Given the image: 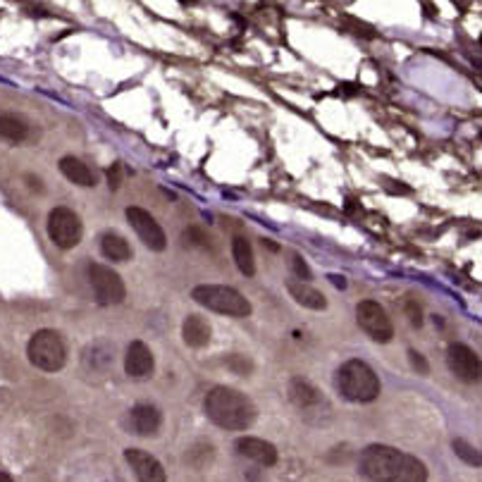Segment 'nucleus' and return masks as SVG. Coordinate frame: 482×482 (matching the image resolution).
Segmentation results:
<instances>
[{
    "mask_svg": "<svg viewBox=\"0 0 482 482\" xmlns=\"http://www.w3.org/2000/svg\"><path fill=\"white\" fill-rule=\"evenodd\" d=\"M361 473L373 482H428V465L389 444H370L361 451Z\"/></svg>",
    "mask_w": 482,
    "mask_h": 482,
    "instance_id": "nucleus-1",
    "label": "nucleus"
},
{
    "mask_svg": "<svg viewBox=\"0 0 482 482\" xmlns=\"http://www.w3.org/2000/svg\"><path fill=\"white\" fill-rule=\"evenodd\" d=\"M208 420L222 430H249L255 423V404L232 387H213L203 401Z\"/></svg>",
    "mask_w": 482,
    "mask_h": 482,
    "instance_id": "nucleus-2",
    "label": "nucleus"
},
{
    "mask_svg": "<svg viewBox=\"0 0 482 482\" xmlns=\"http://www.w3.org/2000/svg\"><path fill=\"white\" fill-rule=\"evenodd\" d=\"M337 389L348 401L356 404H370L375 401L382 392L379 377L375 375L370 366L361 358H351L337 370Z\"/></svg>",
    "mask_w": 482,
    "mask_h": 482,
    "instance_id": "nucleus-3",
    "label": "nucleus"
},
{
    "mask_svg": "<svg viewBox=\"0 0 482 482\" xmlns=\"http://www.w3.org/2000/svg\"><path fill=\"white\" fill-rule=\"evenodd\" d=\"M191 299L196 301L203 308L220 313V315H229V317H246L251 315V304L241 291H237L234 286H224V284H198L193 286Z\"/></svg>",
    "mask_w": 482,
    "mask_h": 482,
    "instance_id": "nucleus-4",
    "label": "nucleus"
},
{
    "mask_svg": "<svg viewBox=\"0 0 482 482\" xmlns=\"http://www.w3.org/2000/svg\"><path fill=\"white\" fill-rule=\"evenodd\" d=\"M27 356L34 368L43 373H58L67 363V346L55 330H39L27 344Z\"/></svg>",
    "mask_w": 482,
    "mask_h": 482,
    "instance_id": "nucleus-5",
    "label": "nucleus"
},
{
    "mask_svg": "<svg viewBox=\"0 0 482 482\" xmlns=\"http://www.w3.org/2000/svg\"><path fill=\"white\" fill-rule=\"evenodd\" d=\"M48 237L58 249L70 251L84 237V224L72 208L58 206L48 215Z\"/></svg>",
    "mask_w": 482,
    "mask_h": 482,
    "instance_id": "nucleus-6",
    "label": "nucleus"
},
{
    "mask_svg": "<svg viewBox=\"0 0 482 482\" xmlns=\"http://www.w3.org/2000/svg\"><path fill=\"white\" fill-rule=\"evenodd\" d=\"M89 282L91 289L96 294V301L101 306H117L125 301L127 289L122 277L115 273L112 268H107L103 263H91L89 265Z\"/></svg>",
    "mask_w": 482,
    "mask_h": 482,
    "instance_id": "nucleus-7",
    "label": "nucleus"
},
{
    "mask_svg": "<svg viewBox=\"0 0 482 482\" xmlns=\"http://www.w3.org/2000/svg\"><path fill=\"white\" fill-rule=\"evenodd\" d=\"M356 320L361 325V330L370 337L373 342H379V344H387L394 337V325L392 317L387 315V311L373 299H366L356 306Z\"/></svg>",
    "mask_w": 482,
    "mask_h": 482,
    "instance_id": "nucleus-8",
    "label": "nucleus"
},
{
    "mask_svg": "<svg viewBox=\"0 0 482 482\" xmlns=\"http://www.w3.org/2000/svg\"><path fill=\"white\" fill-rule=\"evenodd\" d=\"M127 220L129 224L134 227L136 237L143 241L151 251H165L167 246V237H165V229L160 227L156 218H153L148 210L138 208V206H129L127 208Z\"/></svg>",
    "mask_w": 482,
    "mask_h": 482,
    "instance_id": "nucleus-9",
    "label": "nucleus"
},
{
    "mask_svg": "<svg viewBox=\"0 0 482 482\" xmlns=\"http://www.w3.org/2000/svg\"><path fill=\"white\" fill-rule=\"evenodd\" d=\"M449 370L463 382H478L480 379V358L478 353L465 344H451L447 351Z\"/></svg>",
    "mask_w": 482,
    "mask_h": 482,
    "instance_id": "nucleus-10",
    "label": "nucleus"
},
{
    "mask_svg": "<svg viewBox=\"0 0 482 482\" xmlns=\"http://www.w3.org/2000/svg\"><path fill=\"white\" fill-rule=\"evenodd\" d=\"M125 459H127V463L132 465L138 482H167V473H165V468H163V463L156 456L148 454V451L127 449Z\"/></svg>",
    "mask_w": 482,
    "mask_h": 482,
    "instance_id": "nucleus-11",
    "label": "nucleus"
},
{
    "mask_svg": "<svg viewBox=\"0 0 482 482\" xmlns=\"http://www.w3.org/2000/svg\"><path fill=\"white\" fill-rule=\"evenodd\" d=\"M153 368H156V361H153V353L143 342H132L129 348H127L125 356V373L134 379H143L148 375H153Z\"/></svg>",
    "mask_w": 482,
    "mask_h": 482,
    "instance_id": "nucleus-12",
    "label": "nucleus"
},
{
    "mask_svg": "<svg viewBox=\"0 0 482 482\" xmlns=\"http://www.w3.org/2000/svg\"><path fill=\"white\" fill-rule=\"evenodd\" d=\"M237 451L244 456V459L253 461V463H258V465H265V468H270V465L277 463L275 444L265 442V439H260V437H239Z\"/></svg>",
    "mask_w": 482,
    "mask_h": 482,
    "instance_id": "nucleus-13",
    "label": "nucleus"
},
{
    "mask_svg": "<svg viewBox=\"0 0 482 482\" xmlns=\"http://www.w3.org/2000/svg\"><path fill=\"white\" fill-rule=\"evenodd\" d=\"M129 420H132V430H134L138 437H153V434H158V430L163 425V415L153 404H136L132 408Z\"/></svg>",
    "mask_w": 482,
    "mask_h": 482,
    "instance_id": "nucleus-14",
    "label": "nucleus"
},
{
    "mask_svg": "<svg viewBox=\"0 0 482 482\" xmlns=\"http://www.w3.org/2000/svg\"><path fill=\"white\" fill-rule=\"evenodd\" d=\"M286 291H289L291 299H294L299 306H304V308H311V311H325L327 308L325 296L304 280L286 282Z\"/></svg>",
    "mask_w": 482,
    "mask_h": 482,
    "instance_id": "nucleus-15",
    "label": "nucleus"
},
{
    "mask_svg": "<svg viewBox=\"0 0 482 482\" xmlns=\"http://www.w3.org/2000/svg\"><path fill=\"white\" fill-rule=\"evenodd\" d=\"M182 337L184 344L191 348H203L210 344V337H213V330H210L208 320L201 315H189L182 325Z\"/></svg>",
    "mask_w": 482,
    "mask_h": 482,
    "instance_id": "nucleus-16",
    "label": "nucleus"
},
{
    "mask_svg": "<svg viewBox=\"0 0 482 482\" xmlns=\"http://www.w3.org/2000/svg\"><path fill=\"white\" fill-rule=\"evenodd\" d=\"M58 167L72 184H76V187H96V172L91 170L84 160H79V158H74V156L60 158Z\"/></svg>",
    "mask_w": 482,
    "mask_h": 482,
    "instance_id": "nucleus-17",
    "label": "nucleus"
},
{
    "mask_svg": "<svg viewBox=\"0 0 482 482\" xmlns=\"http://www.w3.org/2000/svg\"><path fill=\"white\" fill-rule=\"evenodd\" d=\"M101 251H103V255L107 260H112V263H127V260H132L129 241L117 232L101 234Z\"/></svg>",
    "mask_w": 482,
    "mask_h": 482,
    "instance_id": "nucleus-18",
    "label": "nucleus"
},
{
    "mask_svg": "<svg viewBox=\"0 0 482 482\" xmlns=\"http://www.w3.org/2000/svg\"><path fill=\"white\" fill-rule=\"evenodd\" d=\"M29 134V127L22 117L12 112H0V138L8 143H22Z\"/></svg>",
    "mask_w": 482,
    "mask_h": 482,
    "instance_id": "nucleus-19",
    "label": "nucleus"
},
{
    "mask_svg": "<svg viewBox=\"0 0 482 482\" xmlns=\"http://www.w3.org/2000/svg\"><path fill=\"white\" fill-rule=\"evenodd\" d=\"M289 399L296 404L299 408H311L320 401V392L308 382V379L294 377L289 382Z\"/></svg>",
    "mask_w": 482,
    "mask_h": 482,
    "instance_id": "nucleus-20",
    "label": "nucleus"
},
{
    "mask_svg": "<svg viewBox=\"0 0 482 482\" xmlns=\"http://www.w3.org/2000/svg\"><path fill=\"white\" fill-rule=\"evenodd\" d=\"M232 258L237 263V268L244 273L246 277L255 275V258H253V249L244 237H234L232 239Z\"/></svg>",
    "mask_w": 482,
    "mask_h": 482,
    "instance_id": "nucleus-21",
    "label": "nucleus"
},
{
    "mask_svg": "<svg viewBox=\"0 0 482 482\" xmlns=\"http://www.w3.org/2000/svg\"><path fill=\"white\" fill-rule=\"evenodd\" d=\"M451 447H454V454L459 456V459H463L468 465H480V454L473 444H468L465 439H454Z\"/></svg>",
    "mask_w": 482,
    "mask_h": 482,
    "instance_id": "nucleus-22",
    "label": "nucleus"
},
{
    "mask_svg": "<svg viewBox=\"0 0 482 482\" xmlns=\"http://www.w3.org/2000/svg\"><path fill=\"white\" fill-rule=\"evenodd\" d=\"M125 174H127L125 165H122V163H115V165H112L110 170H107V187H110L112 191H115V189H120V184H122V179H125Z\"/></svg>",
    "mask_w": 482,
    "mask_h": 482,
    "instance_id": "nucleus-23",
    "label": "nucleus"
},
{
    "mask_svg": "<svg viewBox=\"0 0 482 482\" xmlns=\"http://www.w3.org/2000/svg\"><path fill=\"white\" fill-rule=\"evenodd\" d=\"M291 268H294V273H296V277H299V280H311V268L308 265H306V260L301 258V255H294V258H291Z\"/></svg>",
    "mask_w": 482,
    "mask_h": 482,
    "instance_id": "nucleus-24",
    "label": "nucleus"
},
{
    "mask_svg": "<svg viewBox=\"0 0 482 482\" xmlns=\"http://www.w3.org/2000/svg\"><path fill=\"white\" fill-rule=\"evenodd\" d=\"M408 356H411V363H413L415 370H420V373H423V375H428V373H430V366H428V363H425V358L420 356L418 351H411V353H408Z\"/></svg>",
    "mask_w": 482,
    "mask_h": 482,
    "instance_id": "nucleus-25",
    "label": "nucleus"
},
{
    "mask_svg": "<svg viewBox=\"0 0 482 482\" xmlns=\"http://www.w3.org/2000/svg\"><path fill=\"white\" fill-rule=\"evenodd\" d=\"M330 280H332V282H335V284H337V286H342V289H344V286H346L344 277H335V275H332V277H330Z\"/></svg>",
    "mask_w": 482,
    "mask_h": 482,
    "instance_id": "nucleus-26",
    "label": "nucleus"
},
{
    "mask_svg": "<svg viewBox=\"0 0 482 482\" xmlns=\"http://www.w3.org/2000/svg\"><path fill=\"white\" fill-rule=\"evenodd\" d=\"M0 482H14V480H12V475H8L5 470H0Z\"/></svg>",
    "mask_w": 482,
    "mask_h": 482,
    "instance_id": "nucleus-27",
    "label": "nucleus"
},
{
    "mask_svg": "<svg viewBox=\"0 0 482 482\" xmlns=\"http://www.w3.org/2000/svg\"><path fill=\"white\" fill-rule=\"evenodd\" d=\"M112 482H117V480H112Z\"/></svg>",
    "mask_w": 482,
    "mask_h": 482,
    "instance_id": "nucleus-28",
    "label": "nucleus"
}]
</instances>
